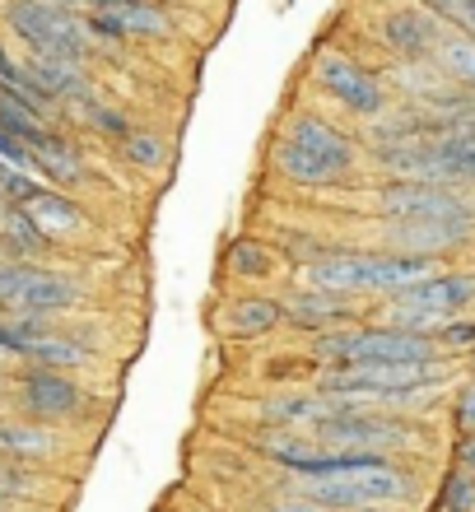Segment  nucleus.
Listing matches in <instances>:
<instances>
[{"instance_id":"5701e85b","label":"nucleus","mask_w":475,"mask_h":512,"mask_svg":"<svg viewBox=\"0 0 475 512\" xmlns=\"http://www.w3.org/2000/svg\"><path fill=\"white\" fill-rule=\"evenodd\" d=\"M122 154L136 168H163L168 163V149H163L159 135H145V131H126L122 135Z\"/></svg>"},{"instance_id":"7c9ffc66","label":"nucleus","mask_w":475,"mask_h":512,"mask_svg":"<svg viewBox=\"0 0 475 512\" xmlns=\"http://www.w3.org/2000/svg\"><path fill=\"white\" fill-rule=\"evenodd\" d=\"M462 466L475 475V433H471V438H466V443H462Z\"/></svg>"},{"instance_id":"dca6fc26","label":"nucleus","mask_w":475,"mask_h":512,"mask_svg":"<svg viewBox=\"0 0 475 512\" xmlns=\"http://www.w3.org/2000/svg\"><path fill=\"white\" fill-rule=\"evenodd\" d=\"M28 84L38 89L42 98H70V94H84V75H80V61L70 56H47V52H33L24 66Z\"/></svg>"},{"instance_id":"b1692460","label":"nucleus","mask_w":475,"mask_h":512,"mask_svg":"<svg viewBox=\"0 0 475 512\" xmlns=\"http://www.w3.org/2000/svg\"><path fill=\"white\" fill-rule=\"evenodd\" d=\"M443 503H448V512H475V475L466 471V466L448 475V494H443Z\"/></svg>"},{"instance_id":"2eb2a0df","label":"nucleus","mask_w":475,"mask_h":512,"mask_svg":"<svg viewBox=\"0 0 475 512\" xmlns=\"http://www.w3.org/2000/svg\"><path fill=\"white\" fill-rule=\"evenodd\" d=\"M471 233L452 229V224H429V219H387V243L392 252H410V256H438L448 247L466 243Z\"/></svg>"},{"instance_id":"0eeeda50","label":"nucleus","mask_w":475,"mask_h":512,"mask_svg":"<svg viewBox=\"0 0 475 512\" xmlns=\"http://www.w3.org/2000/svg\"><path fill=\"white\" fill-rule=\"evenodd\" d=\"M326 452H401L415 443V429L392 415H368L364 405H336L313 424Z\"/></svg>"},{"instance_id":"bb28decb","label":"nucleus","mask_w":475,"mask_h":512,"mask_svg":"<svg viewBox=\"0 0 475 512\" xmlns=\"http://www.w3.org/2000/svg\"><path fill=\"white\" fill-rule=\"evenodd\" d=\"M438 340H443V345H452V350H462V345H471V340H475V322H457V317H452V322L438 326Z\"/></svg>"},{"instance_id":"c756f323","label":"nucleus","mask_w":475,"mask_h":512,"mask_svg":"<svg viewBox=\"0 0 475 512\" xmlns=\"http://www.w3.org/2000/svg\"><path fill=\"white\" fill-rule=\"evenodd\" d=\"M275 512H336V508H326V503H317V499H308V494H294V499H285Z\"/></svg>"},{"instance_id":"423d86ee","label":"nucleus","mask_w":475,"mask_h":512,"mask_svg":"<svg viewBox=\"0 0 475 512\" xmlns=\"http://www.w3.org/2000/svg\"><path fill=\"white\" fill-rule=\"evenodd\" d=\"M475 303V275H424V280L406 284L392 294L387 308V326L401 331H438L443 322H452L457 312H466Z\"/></svg>"},{"instance_id":"c85d7f7f","label":"nucleus","mask_w":475,"mask_h":512,"mask_svg":"<svg viewBox=\"0 0 475 512\" xmlns=\"http://www.w3.org/2000/svg\"><path fill=\"white\" fill-rule=\"evenodd\" d=\"M457 424H462L466 433H475V387H466L462 401H457Z\"/></svg>"},{"instance_id":"f257e3e1","label":"nucleus","mask_w":475,"mask_h":512,"mask_svg":"<svg viewBox=\"0 0 475 512\" xmlns=\"http://www.w3.org/2000/svg\"><path fill=\"white\" fill-rule=\"evenodd\" d=\"M299 489L308 499L326 503V508H387L415 494V480L406 471H396L382 452H313L299 466Z\"/></svg>"},{"instance_id":"6ab92c4d","label":"nucleus","mask_w":475,"mask_h":512,"mask_svg":"<svg viewBox=\"0 0 475 512\" xmlns=\"http://www.w3.org/2000/svg\"><path fill=\"white\" fill-rule=\"evenodd\" d=\"M434 61L448 70L457 84L475 89V38L471 33H462V28H443L438 42H434Z\"/></svg>"},{"instance_id":"f03ea898","label":"nucleus","mask_w":475,"mask_h":512,"mask_svg":"<svg viewBox=\"0 0 475 512\" xmlns=\"http://www.w3.org/2000/svg\"><path fill=\"white\" fill-rule=\"evenodd\" d=\"M275 168L299 182V187H331L354 168V145L350 135H340L336 126H326L313 112L289 117L275 145Z\"/></svg>"},{"instance_id":"39448f33","label":"nucleus","mask_w":475,"mask_h":512,"mask_svg":"<svg viewBox=\"0 0 475 512\" xmlns=\"http://www.w3.org/2000/svg\"><path fill=\"white\" fill-rule=\"evenodd\" d=\"M317 354L331 359L336 368L354 364H429L434 340L424 331H401V326H340L317 336Z\"/></svg>"},{"instance_id":"aec40b11","label":"nucleus","mask_w":475,"mask_h":512,"mask_svg":"<svg viewBox=\"0 0 475 512\" xmlns=\"http://www.w3.org/2000/svg\"><path fill=\"white\" fill-rule=\"evenodd\" d=\"M0 452L47 457V452H56V433L38 429V424H10V419H0Z\"/></svg>"},{"instance_id":"a878e982","label":"nucleus","mask_w":475,"mask_h":512,"mask_svg":"<svg viewBox=\"0 0 475 512\" xmlns=\"http://www.w3.org/2000/svg\"><path fill=\"white\" fill-rule=\"evenodd\" d=\"M89 122L98 126V131L103 135H117V140H122L126 131H131V126H126V117L122 112H112V108H98V103H89Z\"/></svg>"},{"instance_id":"4be33fe9","label":"nucleus","mask_w":475,"mask_h":512,"mask_svg":"<svg viewBox=\"0 0 475 512\" xmlns=\"http://www.w3.org/2000/svg\"><path fill=\"white\" fill-rule=\"evenodd\" d=\"M229 266L238 270V275H247V280H266L275 270V252L261 247L257 238H238V243L229 247Z\"/></svg>"},{"instance_id":"2f4dec72","label":"nucleus","mask_w":475,"mask_h":512,"mask_svg":"<svg viewBox=\"0 0 475 512\" xmlns=\"http://www.w3.org/2000/svg\"><path fill=\"white\" fill-rule=\"evenodd\" d=\"M70 5H89V10H103V5H117V0H70Z\"/></svg>"},{"instance_id":"393cba45","label":"nucleus","mask_w":475,"mask_h":512,"mask_svg":"<svg viewBox=\"0 0 475 512\" xmlns=\"http://www.w3.org/2000/svg\"><path fill=\"white\" fill-rule=\"evenodd\" d=\"M429 5H434L438 19H448V24H457L462 33L475 38V0H429Z\"/></svg>"},{"instance_id":"4468645a","label":"nucleus","mask_w":475,"mask_h":512,"mask_svg":"<svg viewBox=\"0 0 475 512\" xmlns=\"http://www.w3.org/2000/svg\"><path fill=\"white\" fill-rule=\"evenodd\" d=\"M24 215L33 219V229H38L47 243H75V238H84V229H89V219H84L80 205L66 201V196H56V191L28 196Z\"/></svg>"},{"instance_id":"20e7f679","label":"nucleus","mask_w":475,"mask_h":512,"mask_svg":"<svg viewBox=\"0 0 475 512\" xmlns=\"http://www.w3.org/2000/svg\"><path fill=\"white\" fill-rule=\"evenodd\" d=\"M378 154L396 177L475 187V131H438V135H415V140H392Z\"/></svg>"},{"instance_id":"ddd939ff","label":"nucleus","mask_w":475,"mask_h":512,"mask_svg":"<svg viewBox=\"0 0 475 512\" xmlns=\"http://www.w3.org/2000/svg\"><path fill=\"white\" fill-rule=\"evenodd\" d=\"M19 401H24L28 415L38 419H70L84 410V391L70 378H61L56 368H28L19 378Z\"/></svg>"},{"instance_id":"1a4fd4ad","label":"nucleus","mask_w":475,"mask_h":512,"mask_svg":"<svg viewBox=\"0 0 475 512\" xmlns=\"http://www.w3.org/2000/svg\"><path fill=\"white\" fill-rule=\"evenodd\" d=\"M10 28L33 52L70 56V61H80L89 52V28L52 0H10Z\"/></svg>"},{"instance_id":"72a5a7b5","label":"nucleus","mask_w":475,"mask_h":512,"mask_svg":"<svg viewBox=\"0 0 475 512\" xmlns=\"http://www.w3.org/2000/svg\"><path fill=\"white\" fill-rule=\"evenodd\" d=\"M5 508H10V503H5V494H0V512H5Z\"/></svg>"},{"instance_id":"f8f14e48","label":"nucleus","mask_w":475,"mask_h":512,"mask_svg":"<svg viewBox=\"0 0 475 512\" xmlns=\"http://www.w3.org/2000/svg\"><path fill=\"white\" fill-rule=\"evenodd\" d=\"M382 42H387V52H396L401 61H424V56H434V42L443 33L434 10H424V5H396L387 19H382Z\"/></svg>"},{"instance_id":"f3484780","label":"nucleus","mask_w":475,"mask_h":512,"mask_svg":"<svg viewBox=\"0 0 475 512\" xmlns=\"http://www.w3.org/2000/svg\"><path fill=\"white\" fill-rule=\"evenodd\" d=\"M28 163H33L38 173H47L52 182H75V177H84V159L75 154V145L52 131H38L28 140Z\"/></svg>"},{"instance_id":"473e14b6","label":"nucleus","mask_w":475,"mask_h":512,"mask_svg":"<svg viewBox=\"0 0 475 512\" xmlns=\"http://www.w3.org/2000/svg\"><path fill=\"white\" fill-rule=\"evenodd\" d=\"M5 359H10V350H5V345H0V364H5Z\"/></svg>"},{"instance_id":"9d476101","label":"nucleus","mask_w":475,"mask_h":512,"mask_svg":"<svg viewBox=\"0 0 475 512\" xmlns=\"http://www.w3.org/2000/svg\"><path fill=\"white\" fill-rule=\"evenodd\" d=\"M75 298H80V289H75L66 275L0 261V308L5 312H19V317H47V312L75 308Z\"/></svg>"},{"instance_id":"6e6552de","label":"nucleus","mask_w":475,"mask_h":512,"mask_svg":"<svg viewBox=\"0 0 475 512\" xmlns=\"http://www.w3.org/2000/svg\"><path fill=\"white\" fill-rule=\"evenodd\" d=\"M378 210L387 219H429V224H452V229H475V205L448 182H415L396 177L378 191Z\"/></svg>"},{"instance_id":"412c9836","label":"nucleus","mask_w":475,"mask_h":512,"mask_svg":"<svg viewBox=\"0 0 475 512\" xmlns=\"http://www.w3.org/2000/svg\"><path fill=\"white\" fill-rule=\"evenodd\" d=\"M289 317L303 326H331V322H345V308H340V294L331 289H313V294H299Z\"/></svg>"},{"instance_id":"9b49d317","label":"nucleus","mask_w":475,"mask_h":512,"mask_svg":"<svg viewBox=\"0 0 475 512\" xmlns=\"http://www.w3.org/2000/svg\"><path fill=\"white\" fill-rule=\"evenodd\" d=\"M317 84H322L336 103H345L354 117H378V112L387 108L382 84L373 80L359 61H350L345 52H317Z\"/></svg>"},{"instance_id":"7ed1b4c3","label":"nucleus","mask_w":475,"mask_h":512,"mask_svg":"<svg viewBox=\"0 0 475 512\" xmlns=\"http://www.w3.org/2000/svg\"><path fill=\"white\" fill-rule=\"evenodd\" d=\"M434 275V256H410V252H336L317 256L308 266L313 289H331V294H396L406 284Z\"/></svg>"},{"instance_id":"a211bd4d","label":"nucleus","mask_w":475,"mask_h":512,"mask_svg":"<svg viewBox=\"0 0 475 512\" xmlns=\"http://www.w3.org/2000/svg\"><path fill=\"white\" fill-rule=\"evenodd\" d=\"M280 317H285V308H280L275 298H238V303L219 317V326H224L229 336H261V331H271Z\"/></svg>"},{"instance_id":"cd10ccee","label":"nucleus","mask_w":475,"mask_h":512,"mask_svg":"<svg viewBox=\"0 0 475 512\" xmlns=\"http://www.w3.org/2000/svg\"><path fill=\"white\" fill-rule=\"evenodd\" d=\"M0 159L5 163H28V145L19 140V135L5 131V126H0Z\"/></svg>"}]
</instances>
